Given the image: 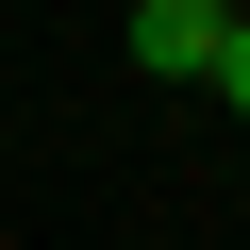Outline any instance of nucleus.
Wrapping results in <instances>:
<instances>
[{"label": "nucleus", "instance_id": "f03ea898", "mask_svg": "<svg viewBox=\"0 0 250 250\" xmlns=\"http://www.w3.org/2000/svg\"><path fill=\"white\" fill-rule=\"evenodd\" d=\"M200 83H217V100H233V117H250V17H233V34H217V67H200Z\"/></svg>", "mask_w": 250, "mask_h": 250}, {"label": "nucleus", "instance_id": "f257e3e1", "mask_svg": "<svg viewBox=\"0 0 250 250\" xmlns=\"http://www.w3.org/2000/svg\"><path fill=\"white\" fill-rule=\"evenodd\" d=\"M217 34H233V0H134V67H150V83H200Z\"/></svg>", "mask_w": 250, "mask_h": 250}]
</instances>
